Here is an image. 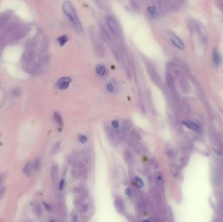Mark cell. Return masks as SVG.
<instances>
[{"label": "cell", "mask_w": 223, "mask_h": 222, "mask_svg": "<svg viewBox=\"0 0 223 222\" xmlns=\"http://www.w3.org/2000/svg\"><path fill=\"white\" fill-rule=\"evenodd\" d=\"M147 11H148L149 15H151L152 16H155L157 15V10H156L155 7L149 6L147 8Z\"/></svg>", "instance_id": "7402d4cb"}, {"label": "cell", "mask_w": 223, "mask_h": 222, "mask_svg": "<svg viewBox=\"0 0 223 222\" xmlns=\"http://www.w3.org/2000/svg\"><path fill=\"white\" fill-rule=\"evenodd\" d=\"M115 206L117 210L119 212H122L124 210V204L123 202L121 199H117L115 201Z\"/></svg>", "instance_id": "30bf717a"}, {"label": "cell", "mask_w": 223, "mask_h": 222, "mask_svg": "<svg viewBox=\"0 0 223 222\" xmlns=\"http://www.w3.org/2000/svg\"><path fill=\"white\" fill-rule=\"evenodd\" d=\"M125 192H126V194H127V195L131 196L132 191H131V190L129 189V188H127V189H126V191H125Z\"/></svg>", "instance_id": "f546056e"}, {"label": "cell", "mask_w": 223, "mask_h": 222, "mask_svg": "<svg viewBox=\"0 0 223 222\" xmlns=\"http://www.w3.org/2000/svg\"><path fill=\"white\" fill-rule=\"evenodd\" d=\"M71 82V79L69 77H61L59 80H58L56 86L58 88H59L60 89L64 90L67 89L68 87L70 85Z\"/></svg>", "instance_id": "3957f363"}, {"label": "cell", "mask_w": 223, "mask_h": 222, "mask_svg": "<svg viewBox=\"0 0 223 222\" xmlns=\"http://www.w3.org/2000/svg\"><path fill=\"white\" fill-rule=\"evenodd\" d=\"M135 182H136V185H137L138 187L142 188V187L144 186V182L142 180V179L140 178H139V177H136V178H135Z\"/></svg>", "instance_id": "603a6c76"}, {"label": "cell", "mask_w": 223, "mask_h": 222, "mask_svg": "<svg viewBox=\"0 0 223 222\" xmlns=\"http://www.w3.org/2000/svg\"><path fill=\"white\" fill-rule=\"evenodd\" d=\"M62 9L65 15L67 16L69 20L71 21L74 29L77 32H81L82 31V26L80 22L79 16L75 10L73 5L69 1H66L63 3Z\"/></svg>", "instance_id": "6da1fadb"}, {"label": "cell", "mask_w": 223, "mask_h": 222, "mask_svg": "<svg viewBox=\"0 0 223 222\" xmlns=\"http://www.w3.org/2000/svg\"><path fill=\"white\" fill-rule=\"evenodd\" d=\"M54 118L55 119V121L56 123L59 124L60 126H63V119L61 117V116L60 114H59L58 112H54Z\"/></svg>", "instance_id": "9a60e30c"}, {"label": "cell", "mask_w": 223, "mask_h": 222, "mask_svg": "<svg viewBox=\"0 0 223 222\" xmlns=\"http://www.w3.org/2000/svg\"><path fill=\"white\" fill-rule=\"evenodd\" d=\"M35 212L36 215L37 216H41L42 214V212H43V210H42V208L41 207L40 205H36L34 208Z\"/></svg>", "instance_id": "44dd1931"}, {"label": "cell", "mask_w": 223, "mask_h": 222, "mask_svg": "<svg viewBox=\"0 0 223 222\" xmlns=\"http://www.w3.org/2000/svg\"><path fill=\"white\" fill-rule=\"evenodd\" d=\"M58 168L57 165H54L51 168V171H50V175H51V178L53 180H55L57 179L58 177Z\"/></svg>", "instance_id": "8fae6325"}, {"label": "cell", "mask_w": 223, "mask_h": 222, "mask_svg": "<svg viewBox=\"0 0 223 222\" xmlns=\"http://www.w3.org/2000/svg\"><path fill=\"white\" fill-rule=\"evenodd\" d=\"M72 221H77V216H72Z\"/></svg>", "instance_id": "1f68e13d"}, {"label": "cell", "mask_w": 223, "mask_h": 222, "mask_svg": "<svg viewBox=\"0 0 223 222\" xmlns=\"http://www.w3.org/2000/svg\"><path fill=\"white\" fill-rule=\"evenodd\" d=\"M41 167V160L39 158H36L34 163H33V169H35V171H39Z\"/></svg>", "instance_id": "d6986e66"}, {"label": "cell", "mask_w": 223, "mask_h": 222, "mask_svg": "<svg viewBox=\"0 0 223 222\" xmlns=\"http://www.w3.org/2000/svg\"><path fill=\"white\" fill-rule=\"evenodd\" d=\"M131 128V123L129 121H125L123 124V130L125 133H127L129 132V130Z\"/></svg>", "instance_id": "e0dca14e"}, {"label": "cell", "mask_w": 223, "mask_h": 222, "mask_svg": "<svg viewBox=\"0 0 223 222\" xmlns=\"http://www.w3.org/2000/svg\"><path fill=\"white\" fill-rule=\"evenodd\" d=\"M96 72L99 76H104L106 73V68L104 65H99L97 66L96 67Z\"/></svg>", "instance_id": "4fadbf2b"}, {"label": "cell", "mask_w": 223, "mask_h": 222, "mask_svg": "<svg viewBox=\"0 0 223 222\" xmlns=\"http://www.w3.org/2000/svg\"><path fill=\"white\" fill-rule=\"evenodd\" d=\"M83 163L84 164L86 168L90 167L91 164V158L88 154H85L83 157Z\"/></svg>", "instance_id": "5bb4252c"}, {"label": "cell", "mask_w": 223, "mask_h": 222, "mask_svg": "<svg viewBox=\"0 0 223 222\" xmlns=\"http://www.w3.org/2000/svg\"><path fill=\"white\" fill-rule=\"evenodd\" d=\"M104 130H105L106 134H107V137L109 138V140H114V133L112 132V130L111 128L108 126V124L105 125Z\"/></svg>", "instance_id": "7c38bea8"}, {"label": "cell", "mask_w": 223, "mask_h": 222, "mask_svg": "<svg viewBox=\"0 0 223 222\" xmlns=\"http://www.w3.org/2000/svg\"><path fill=\"white\" fill-rule=\"evenodd\" d=\"M5 179V174L3 173V174H0V188H1V185L4 183V180Z\"/></svg>", "instance_id": "484cf974"}, {"label": "cell", "mask_w": 223, "mask_h": 222, "mask_svg": "<svg viewBox=\"0 0 223 222\" xmlns=\"http://www.w3.org/2000/svg\"><path fill=\"white\" fill-rule=\"evenodd\" d=\"M60 146H61V143L60 142H58V143H55V145L53 146V147L52 149L51 154H56L57 152L59 151V150L60 149Z\"/></svg>", "instance_id": "ffe728a7"}, {"label": "cell", "mask_w": 223, "mask_h": 222, "mask_svg": "<svg viewBox=\"0 0 223 222\" xmlns=\"http://www.w3.org/2000/svg\"><path fill=\"white\" fill-rule=\"evenodd\" d=\"M87 141H88L87 137L85 136V135H80V141L82 143H85L87 142Z\"/></svg>", "instance_id": "d4e9b609"}, {"label": "cell", "mask_w": 223, "mask_h": 222, "mask_svg": "<svg viewBox=\"0 0 223 222\" xmlns=\"http://www.w3.org/2000/svg\"><path fill=\"white\" fill-rule=\"evenodd\" d=\"M107 24L111 33H112L113 35H116L117 25H116V22L115 20L114 19V18L110 17V16H108V17L107 18Z\"/></svg>", "instance_id": "277c9868"}, {"label": "cell", "mask_w": 223, "mask_h": 222, "mask_svg": "<svg viewBox=\"0 0 223 222\" xmlns=\"http://www.w3.org/2000/svg\"><path fill=\"white\" fill-rule=\"evenodd\" d=\"M183 124H184V125H185L187 128H189V129L194 130V131H197V130L199 129L198 125H197V124L195 123H194V122L184 121V122H183Z\"/></svg>", "instance_id": "9c48e42d"}, {"label": "cell", "mask_w": 223, "mask_h": 222, "mask_svg": "<svg viewBox=\"0 0 223 222\" xmlns=\"http://www.w3.org/2000/svg\"><path fill=\"white\" fill-rule=\"evenodd\" d=\"M212 56H213V61L214 63L216 65H219L220 63H221V55H220L219 52L217 50L216 48H214L212 52Z\"/></svg>", "instance_id": "5b68a950"}, {"label": "cell", "mask_w": 223, "mask_h": 222, "mask_svg": "<svg viewBox=\"0 0 223 222\" xmlns=\"http://www.w3.org/2000/svg\"><path fill=\"white\" fill-rule=\"evenodd\" d=\"M32 169L33 167L31 162H27L26 164H25L24 169H23V172L25 175H26L27 177H30L32 174Z\"/></svg>", "instance_id": "52a82bcc"}, {"label": "cell", "mask_w": 223, "mask_h": 222, "mask_svg": "<svg viewBox=\"0 0 223 222\" xmlns=\"http://www.w3.org/2000/svg\"><path fill=\"white\" fill-rule=\"evenodd\" d=\"M64 186H65V180L62 179L60 182V186H59V189L60 191L62 190L64 188Z\"/></svg>", "instance_id": "4316f807"}, {"label": "cell", "mask_w": 223, "mask_h": 222, "mask_svg": "<svg viewBox=\"0 0 223 222\" xmlns=\"http://www.w3.org/2000/svg\"><path fill=\"white\" fill-rule=\"evenodd\" d=\"M68 40H69V38H68L67 36H66V35L61 36V37H60L59 38H58V43L60 44V45L61 46H63Z\"/></svg>", "instance_id": "ac0fdd59"}, {"label": "cell", "mask_w": 223, "mask_h": 222, "mask_svg": "<svg viewBox=\"0 0 223 222\" xmlns=\"http://www.w3.org/2000/svg\"><path fill=\"white\" fill-rule=\"evenodd\" d=\"M107 89L109 91H112L113 90V89H114L113 85H112V84H108L107 85Z\"/></svg>", "instance_id": "f1b7e54d"}, {"label": "cell", "mask_w": 223, "mask_h": 222, "mask_svg": "<svg viewBox=\"0 0 223 222\" xmlns=\"http://www.w3.org/2000/svg\"><path fill=\"white\" fill-rule=\"evenodd\" d=\"M124 158L125 161H126L128 163H129V164H132V163H133V161H134L133 156L129 152H126L124 154Z\"/></svg>", "instance_id": "2e32d148"}, {"label": "cell", "mask_w": 223, "mask_h": 222, "mask_svg": "<svg viewBox=\"0 0 223 222\" xmlns=\"http://www.w3.org/2000/svg\"><path fill=\"white\" fill-rule=\"evenodd\" d=\"M170 38L172 43L174 44L177 48L181 50H183L185 49V44H184L183 41L181 40L177 36H176L175 34H173V33H171L170 35Z\"/></svg>", "instance_id": "7a4b0ae2"}, {"label": "cell", "mask_w": 223, "mask_h": 222, "mask_svg": "<svg viewBox=\"0 0 223 222\" xmlns=\"http://www.w3.org/2000/svg\"><path fill=\"white\" fill-rule=\"evenodd\" d=\"M130 138L133 141H135V142H138V141H140L142 139L140 133L136 130H133L132 131L130 132Z\"/></svg>", "instance_id": "ba28073f"}, {"label": "cell", "mask_w": 223, "mask_h": 222, "mask_svg": "<svg viewBox=\"0 0 223 222\" xmlns=\"http://www.w3.org/2000/svg\"><path fill=\"white\" fill-rule=\"evenodd\" d=\"M155 181L156 184L158 186L163 185L164 182V179L162 173H161V172H157V173L155 174Z\"/></svg>", "instance_id": "8992f818"}, {"label": "cell", "mask_w": 223, "mask_h": 222, "mask_svg": "<svg viewBox=\"0 0 223 222\" xmlns=\"http://www.w3.org/2000/svg\"><path fill=\"white\" fill-rule=\"evenodd\" d=\"M112 125L114 129L117 130L119 128V123L116 120H114L112 121Z\"/></svg>", "instance_id": "cb8c5ba5"}, {"label": "cell", "mask_w": 223, "mask_h": 222, "mask_svg": "<svg viewBox=\"0 0 223 222\" xmlns=\"http://www.w3.org/2000/svg\"><path fill=\"white\" fill-rule=\"evenodd\" d=\"M5 193V188H0V199L4 196Z\"/></svg>", "instance_id": "83f0119b"}, {"label": "cell", "mask_w": 223, "mask_h": 222, "mask_svg": "<svg viewBox=\"0 0 223 222\" xmlns=\"http://www.w3.org/2000/svg\"><path fill=\"white\" fill-rule=\"evenodd\" d=\"M44 206H45L46 209L47 210H50V209H51V207L50 206V205H49L48 204L46 203V202H44Z\"/></svg>", "instance_id": "4dcf8cb0"}]
</instances>
